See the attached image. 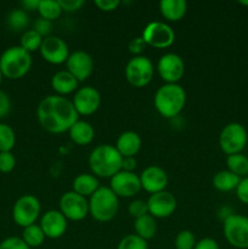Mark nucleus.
Instances as JSON below:
<instances>
[{"label":"nucleus","mask_w":248,"mask_h":249,"mask_svg":"<svg viewBox=\"0 0 248 249\" xmlns=\"http://www.w3.org/2000/svg\"><path fill=\"white\" fill-rule=\"evenodd\" d=\"M36 118L45 131L50 134H63L77 121L79 114L75 111L72 100L60 95H49L44 97L36 108Z\"/></svg>","instance_id":"1"},{"label":"nucleus","mask_w":248,"mask_h":249,"mask_svg":"<svg viewBox=\"0 0 248 249\" xmlns=\"http://www.w3.org/2000/svg\"><path fill=\"white\" fill-rule=\"evenodd\" d=\"M123 157L113 145L102 143L96 146L89 155V167L96 178L111 179L122 170Z\"/></svg>","instance_id":"2"},{"label":"nucleus","mask_w":248,"mask_h":249,"mask_svg":"<svg viewBox=\"0 0 248 249\" xmlns=\"http://www.w3.org/2000/svg\"><path fill=\"white\" fill-rule=\"evenodd\" d=\"M186 104V91L180 84H163L156 91L153 105L164 118L179 116Z\"/></svg>","instance_id":"3"},{"label":"nucleus","mask_w":248,"mask_h":249,"mask_svg":"<svg viewBox=\"0 0 248 249\" xmlns=\"http://www.w3.org/2000/svg\"><path fill=\"white\" fill-rule=\"evenodd\" d=\"M32 63V53L19 45L10 46L0 55V70L4 78L7 79L17 80L23 78L31 71Z\"/></svg>","instance_id":"4"},{"label":"nucleus","mask_w":248,"mask_h":249,"mask_svg":"<svg viewBox=\"0 0 248 249\" xmlns=\"http://www.w3.org/2000/svg\"><path fill=\"white\" fill-rule=\"evenodd\" d=\"M119 211V198L109 187L100 186L89 197V214L99 223H107L116 218Z\"/></svg>","instance_id":"5"},{"label":"nucleus","mask_w":248,"mask_h":249,"mask_svg":"<svg viewBox=\"0 0 248 249\" xmlns=\"http://www.w3.org/2000/svg\"><path fill=\"white\" fill-rule=\"evenodd\" d=\"M248 141V133L245 126L237 122L229 123L219 134V146L226 156L242 153Z\"/></svg>","instance_id":"6"},{"label":"nucleus","mask_w":248,"mask_h":249,"mask_svg":"<svg viewBox=\"0 0 248 249\" xmlns=\"http://www.w3.org/2000/svg\"><path fill=\"white\" fill-rule=\"evenodd\" d=\"M224 237L230 246L237 249H248V216L230 214L224 219Z\"/></svg>","instance_id":"7"},{"label":"nucleus","mask_w":248,"mask_h":249,"mask_svg":"<svg viewBox=\"0 0 248 249\" xmlns=\"http://www.w3.org/2000/svg\"><path fill=\"white\" fill-rule=\"evenodd\" d=\"M41 213V204L33 195H23L12 207V219L21 228H27L36 223Z\"/></svg>","instance_id":"8"},{"label":"nucleus","mask_w":248,"mask_h":249,"mask_svg":"<svg viewBox=\"0 0 248 249\" xmlns=\"http://www.w3.org/2000/svg\"><path fill=\"white\" fill-rule=\"evenodd\" d=\"M153 74V63L147 56H134L125 66V78L134 88H145L151 83Z\"/></svg>","instance_id":"9"},{"label":"nucleus","mask_w":248,"mask_h":249,"mask_svg":"<svg viewBox=\"0 0 248 249\" xmlns=\"http://www.w3.org/2000/svg\"><path fill=\"white\" fill-rule=\"evenodd\" d=\"M141 38L146 45L155 49H167L175 41V32L165 22L153 21L146 24Z\"/></svg>","instance_id":"10"},{"label":"nucleus","mask_w":248,"mask_h":249,"mask_svg":"<svg viewBox=\"0 0 248 249\" xmlns=\"http://www.w3.org/2000/svg\"><path fill=\"white\" fill-rule=\"evenodd\" d=\"M58 211L67 220L82 221L89 214V201L74 191H67L61 196Z\"/></svg>","instance_id":"11"},{"label":"nucleus","mask_w":248,"mask_h":249,"mask_svg":"<svg viewBox=\"0 0 248 249\" xmlns=\"http://www.w3.org/2000/svg\"><path fill=\"white\" fill-rule=\"evenodd\" d=\"M157 71L165 84H179L185 74V62L177 53H167L158 60Z\"/></svg>","instance_id":"12"},{"label":"nucleus","mask_w":248,"mask_h":249,"mask_svg":"<svg viewBox=\"0 0 248 249\" xmlns=\"http://www.w3.org/2000/svg\"><path fill=\"white\" fill-rule=\"evenodd\" d=\"M72 104L79 116H91L100 108L101 94L96 88L90 87V85L78 88V90L73 95Z\"/></svg>","instance_id":"13"},{"label":"nucleus","mask_w":248,"mask_h":249,"mask_svg":"<svg viewBox=\"0 0 248 249\" xmlns=\"http://www.w3.org/2000/svg\"><path fill=\"white\" fill-rule=\"evenodd\" d=\"M109 189L118 198H130L141 191L140 178L134 172L121 170L111 178Z\"/></svg>","instance_id":"14"},{"label":"nucleus","mask_w":248,"mask_h":249,"mask_svg":"<svg viewBox=\"0 0 248 249\" xmlns=\"http://www.w3.org/2000/svg\"><path fill=\"white\" fill-rule=\"evenodd\" d=\"M148 214L155 219H165L172 216L177 211V202L172 192L160 191L153 194L147 199Z\"/></svg>","instance_id":"15"},{"label":"nucleus","mask_w":248,"mask_h":249,"mask_svg":"<svg viewBox=\"0 0 248 249\" xmlns=\"http://www.w3.org/2000/svg\"><path fill=\"white\" fill-rule=\"evenodd\" d=\"M40 55L46 62L51 65H62L66 63L70 56V49L67 43L62 38L56 36H50L43 39L40 46Z\"/></svg>","instance_id":"16"},{"label":"nucleus","mask_w":248,"mask_h":249,"mask_svg":"<svg viewBox=\"0 0 248 249\" xmlns=\"http://www.w3.org/2000/svg\"><path fill=\"white\" fill-rule=\"evenodd\" d=\"M66 67L78 82H84L94 72V58L87 51L77 50L70 53Z\"/></svg>","instance_id":"17"},{"label":"nucleus","mask_w":248,"mask_h":249,"mask_svg":"<svg viewBox=\"0 0 248 249\" xmlns=\"http://www.w3.org/2000/svg\"><path fill=\"white\" fill-rule=\"evenodd\" d=\"M39 226L41 228L46 238L57 240V238L62 237L67 231L68 220L60 211L50 209L41 215Z\"/></svg>","instance_id":"18"},{"label":"nucleus","mask_w":248,"mask_h":249,"mask_svg":"<svg viewBox=\"0 0 248 249\" xmlns=\"http://www.w3.org/2000/svg\"><path fill=\"white\" fill-rule=\"evenodd\" d=\"M141 182V190L147 194L153 195L157 192L164 191L169 179L163 168L158 165H148L139 175Z\"/></svg>","instance_id":"19"},{"label":"nucleus","mask_w":248,"mask_h":249,"mask_svg":"<svg viewBox=\"0 0 248 249\" xmlns=\"http://www.w3.org/2000/svg\"><path fill=\"white\" fill-rule=\"evenodd\" d=\"M142 146V140L140 135L135 131H124L117 139V142L114 147L117 148L121 156L123 158L125 157H135L141 150Z\"/></svg>","instance_id":"20"},{"label":"nucleus","mask_w":248,"mask_h":249,"mask_svg":"<svg viewBox=\"0 0 248 249\" xmlns=\"http://www.w3.org/2000/svg\"><path fill=\"white\" fill-rule=\"evenodd\" d=\"M78 82L67 70H62L56 72L51 78V88L55 91V95L65 96L78 90Z\"/></svg>","instance_id":"21"},{"label":"nucleus","mask_w":248,"mask_h":249,"mask_svg":"<svg viewBox=\"0 0 248 249\" xmlns=\"http://www.w3.org/2000/svg\"><path fill=\"white\" fill-rule=\"evenodd\" d=\"M71 140L78 146H87L92 142L95 138V129L89 122L77 121L68 130Z\"/></svg>","instance_id":"22"},{"label":"nucleus","mask_w":248,"mask_h":249,"mask_svg":"<svg viewBox=\"0 0 248 249\" xmlns=\"http://www.w3.org/2000/svg\"><path fill=\"white\" fill-rule=\"evenodd\" d=\"M158 6L160 15L168 22L180 21L187 12V2L185 0H162Z\"/></svg>","instance_id":"23"},{"label":"nucleus","mask_w":248,"mask_h":249,"mask_svg":"<svg viewBox=\"0 0 248 249\" xmlns=\"http://www.w3.org/2000/svg\"><path fill=\"white\" fill-rule=\"evenodd\" d=\"M99 189V178L95 177L94 174L83 173V174L77 175V177L74 178V180H73L72 191L80 195V196L85 197V198H87V197H90L91 195H94Z\"/></svg>","instance_id":"24"},{"label":"nucleus","mask_w":248,"mask_h":249,"mask_svg":"<svg viewBox=\"0 0 248 249\" xmlns=\"http://www.w3.org/2000/svg\"><path fill=\"white\" fill-rule=\"evenodd\" d=\"M241 179L242 178L237 177L233 173H231L230 170H220V172L215 173V175L213 177V186L215 187V190L220 192H230L236 190V187L240 184Z\"/></svg>","instance_id":"25"},{"label":"nucleus","mask_w":248,"mask_h":249,"mask_svg":"<svg viewBox=\"0 0 248 249\" xmlns=\"http://www.w3.org/2000/svg\"><path fill=\"white\" fill-rule=\"evenodd\" d=\"M134 230H135V235L141 237L142 240H151V238L155 237L156 232H157L156 219L151 216L150 214L135 219V221H134Z\"/></svg>","instance_id":"26"},{"label":"nucleus","mask_w":248,"mask_h":249,"mask_svg":"<svg viewBox=\"0 0 248 249\" xmlns=\"http://www.w3.org/2000/svg\"><path fill=\"white\" fill-rule=\"evenodd\" d=\"M6 24L14 32H26L29 24V16L24 9H14L6 17Z\"/></svg>","instance_id":"27"},{"label":"nucleus","mask_w":248,"mask_h":249,"mask_svg":"<svg viewBox=\"0 0 248 249\" xmlns=\"http://www.w3.org/2000/svg\"><path fill=\"white\" fill-rule=\"evenodd\" d=\"M228 170L240 178L248 177V157L243 153H236L226 157Z\"/></svg>","instance_id":"28"},{"label":"nucleus","mask_w":248,"mask_h":249,"mask_svg":"<svg viewBox=\"0 0 248 249\" xmlns=\"http://www.w3.org/2000/svg\"><path fill=\"white\" fill-rule=\"evenodd\" d=\"M45 235L38 224H33L31 226H27L22 231V240L27 243L29 248L40 247L45 241Z\"/></svg>","instance_id":"29"},{"label":"nucleus","mask_w":248,"mask_h":249,"mask_svg":"<svg viewBox=\"0 0 248 249\" xmlns=\"http://www.w3.org/2000/svg\"><path fill=\"white\" fill-rule=\"evenodd\" d=\"M36 11L39 12L41 18L49 19L51 22L57 19L62 14L58 0H40Z\"/></svg>","instance_id":"30"},{"label":"nucleus","mask_w":248,"mask_h":249,"mask_svg":"<svg viewBox=\"0 0 248 249\" xmlns=\"http://www.w3.org/2000/svg\"><path fill=\"white\" fill-rule=\"evenodd\" d=\"M43 39V36L39 33H36L34 29H27L26 32L22 33L19 46L23 48L26 51H28L29 53H32L36 50H40Z\"/></svg>","instance_id":"31"},{"label":"nucleus","mask_w":248,"mask_h":249,"mask_svg":"<svg viewBox=\"0 0 248 249\" xmlns=\"http://www.w3.org/2000/svg\"><path fill=\"white\" fill-rule=\"evenodd\" d=\"M16 145V133L6 123H0V152H12Z\"/></svg>","instance_id":"32"},{"label":"nucleus","mask_w":248,"mask_h":249,"mask_svg":"<svg viewBox=\"0 0 248 249\" xmlns=\"http://www.w3.org/2000/svg\"><path fill=\"white\" fill-rule=\"evenodd\" d=\"M117 249H148L147 241L142 240L135 233L126 235L119 241Z\"/></svg>","instance_id":"33"},{"label":"nucleus","mask_w":248,"mask_h":249,"mask_svg":"<svg viewBox=\"0 0 248 249\" xmlns=\"http://www.w3.org/2000/svg\"><path fill=\"white\" fill-rule=\"evenodd\" d=\"M197 241L192 231L182 230L177 235L174 241L175 248L177 249H194Z\"/></svg>","instance_id":"34"},{"label":"nucleus","mask_w":248,"mask_h":249,"mask_svg":"<svg viewBox=\"0 0 248 249\" xmlns=\"http://www.w3.org/2000/svg\"><path fill=\"white\" fill-rule=\"evenodd\" d=\"M128 213L130 214V216H133L134 219H138L143 215H147L148 214L147 201H143V199H134L133 202L129 203Z\"/></svg>","instance_id":"35"},{"label":"nucleus","mask_w":248,"mask_h":249,"mask_svg":"<svg viewBox=\"0 0 248 249\" xmlns=\"http://www.w3.org/2000/svg\"><path fill=\"white\" fill-rule=\"evenodd\" d=\"M16 167V157L12 152H0V173L9 174Z\"/></svg>","instance_id":"36"},{"label":"nucleus","mask_w":248,"mask_h":249,"mask_svg":"<svg viewBox=\"0 0 248 249\" xmlns=\"http://www.w3.org/2000/svg\"><path fill=\"white\" fill-rule=\"evenodd\" d=\"M0 249H31L27 243L22 240V237L10 236L0 242Z\"/></svg>","instance_id":"37"},{"label":"nucleus","mask_w":248,"mask_h":249,"mask_svg":"<svg viewBox=\"0 0 248 249\" xmlns=\"http://www.w3.org/2000/svg\"><path fill=\"white\" fill-rule=\"evenodd\" d=\"M33 29L36 33L40 34L43 38H48V36H51V32H53V22L49 21V19L39 17V18L34 22Z\"/></svg>","instance_id":"38"},{"label":"nucleus","mask_w":248,"mask_h":249,"mask_svg":"<svg viewBox=\"0 0 248 249\" xmlns=\"http://www.w3.org/2000/svg\"><path fill=\"white\" fill-rule=\"evenodd\" d=\"M11 107L12 104L10 96L4 91V90L0 89V119L5 118V117L10 113Z\"/></svg>","instance_id":"39"},{"label":"nucleus","mask_w":248,"mask_h":249,"mask_svg":"<svg viewBox=\"0 0 248 249\" xmlns=\"http://www.w3.org/2000/svg\"><path fill=\"white\" fill-rule=\"evenodd\" d=\"M236 196H237L238 201L242 202L243 204H248V177L242 178L236 187Z\"/></svg>","instance_id":"40"},{"label":"nucleus","mask_w":248,"mask_h":249,"mask_svg":"<svg viewBox=\"0 0 248 249\" xmlns=\"http://www.w3.org/2000/svg\"><path fill=\"white\" fill-rule=\"evenodd\" d=\"M62 11L75 12L84 6V0H58Z\"/></svg>","instance_id":"41"},{"label":"nucleus","mask_w":248,"mask_h":249,"mask_svg":"<svg viewBox=\"0 0 248 249\" xmlns=\"http://www.w3.org/2000/svg\"><path fill=\"white\" fill-rule=\"evenodd\" d=\"M121 5L119 0H95V6L104 12H112Z\"/></svg>","instance_id":"42"},{"label":"nucleus","mask_w":248,"mask_h":249,"mask_svg":"<svg viewBox=\"0 0 248 249\" xmlns=\"http://www.w3.org/2000/svg\"><path fill=\"white\" fill-rule=\"evenodd\" d=\"M194 249H220V247H219L218 242L214 238L204 237L202 240L197 241Z\"/></svg>","instance_id":"43"},{"label":"nucleus","mask_w":248,"mask_h":249,"mask_svg":"<svg viewBox=\"0 0 248 249\" xmlns=\"http://www.w3.org/2000/svg\"><path fill=\"white\" fill-rule=\"evenodd\" d=\"M145 45L146 44L143 43V40L141 36L140 38H135V39H133L130 43H129V51L133 53H135V56H139L140 55L141 50L145 48Z\"/></svg>","instance_id":"44"},{"label":"nucleus","mask_w":248,"mask_h":249,"mask_svg":"<svg viewBox=\"0 0 248 249\" xmlns=\"http://www.w3.org/2000/svg\"><path fill=\"white\" fill-rule=\"evenodd\" d=\"M136 162L135 157H125L123 158V163H122V170H125V172H134V169L136 168Z\"/></svg>","instance_id":"45"},{"label":"nucleus","mask_w":248,"mask_h":249,"mask_svg":"<svg viewBox=\"0 0 248 249\" xmlns=\"http://www.w3.org/2000/svg\"><path fill=\"white\" fill-rule=\"evenodd\" d=\"M39 1L40 0H24V1H22V6H23L24 10L34 11V10H38Z\"/></svg>","instance_id":"46"},{"label":"nucleus","mask_w":248,"mask_h":249,"mask_svg":"<svg viewBox=\"0 0 248 249\" xmlns=\"http://www.w3.org/2000/svg\"><path fill=\"white\" fill-rule=\"evenodd\" d=\"M238 4L242 5V6L248 7V0H240V1H238Z\"/></svg>","instance_id":"47"},{"label":"nucleus","mask_w":248,"mask_h":249,"mask_svg":"<svg viewBox=\"0 0 248 249\" xmlns=\"http://www.w3.org/2000/svg\"><path fill=\"white\" fill-rule=\"evenodd\" d=\"M2 79H4V75H2V72H1V70H0V85H1V83H2Z\"/></svg>","instance_id":"48"}]
</instances>
